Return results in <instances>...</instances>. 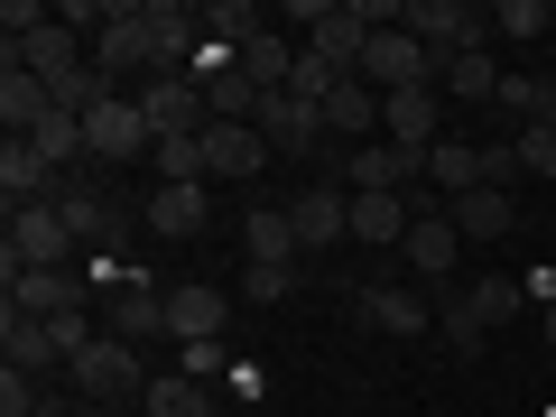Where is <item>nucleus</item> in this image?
I'll return each instance as SVG.
<instances>
[{"instance_id": "nucleus-6", "label": "nucleus", "mask_w": 556, "mask_h": 417, "mask_svg": "<svg viewBox=\"0 0 556 417\" xmlns=\"http://www.w3.org/2000/svg\"><path fill=\"white\" fill-rule=\"evenodd\" d=\"M139 121H149V139H204L214 130V102L195 93V75H159V84H139Z\"/></svg>"}, {"instance_id": "nucleus-3", "label": "nucleus", "mask_w": 556, "mask_h": 417, "mask_svg": "<svg viewBox=\"0 0 556 417\" xmlns=\"http://www.w3.org/2000/svg\"><path fill=\"white\" fill-rule=\"evenodd\" d=\"M298 28H316V38H306V56H325L334 75H353L380 20H371V0H298Z\"/></svg>"}, {"instance_id": "nucleus-20", "label": "nucleus", "mask_w": 556, "mask_h": 417, "mask_svg": "<svg viewBox=\"0 0 556 417\" xmlns=\"http://www.w3.org/2000/svg\"><path fill=\"white\" fill-rule=\"evenodd\" d=\"M362 325H380V334L390 343H408V334H427V325H437V306L417 298V288H362Z\"/></svg>"}, {"instance_id": "nucleus-24", "label": "nucleus", "mask_w": 556, "mask_h": 417, "mask_svg": "<svg viewBox=\"0 0 556 417\" xmlns=\"http://www.w3.org/2000/svg\"><path fill=\"white\" fill-rule=\"evenodd\" d=\"M0 353H10V371H28V380L65 362V353H56V334H47V316H20V306L0 316Z\"/></svg>"}, {"instance_id": "nucleus-32", "label": "nucleus", "mask_w": 556, "mask_h": 417, "mask_svg": "<svg viewBox=\"0 0 556 417\" xmlns=\"http://www.w3.org/2000/svg\"><path fill=\"white\" fill-rule=\"evenodd\" d=\"M427 177L445 186V204L473 195V186H482V149H464V139H437V149H427Z\"/></svg>"}, {"instance_id": "nucleus-31", "label": "nucleus", "mask_w": 556, "mask_h": 417, "mask_svg": "<svg viewBox=\"0 0 556 417\" xmlns=\"http://www.w3.org/2000/svg\"><path fill=\"white\" fill-rule=\"evenodd\" d=\"M241 251H251V260H298V223H288V204H260V214L241 223Z\"/></svg>"}, {"instance_id": "nucleus-36", "label": "nucleus", "mask_w": 556, "mask_h": 417, "mask_svg": "<svg viewBox=\"0 0 556 417\" xmlns=\"http://www.w3.org/2000/svg\"><path fill=\"white\" fill-rule=\"evenodd\" d=\"M204 38H214V47H251L260 38V10H251V0H214V10H204Z\"/></svg>"}, {"instance_id": "nucleus-23", "label": "nucleus", "mask_w": 556, "mask_h": 417, "mask_svg": "<svg viewBox=\"0 0 556 417\" xmlns=\"http://www.w3.org/2000/svg\"><path fill=\"white\" fill-rule=\"evenodd\" d=\"M445 214H455L464 241H501V232L519 223V195H510V186H473V195H455Z\"/></svg>"}, {"instance_id": "nucleus-43", "label": "nucleus", "mask_w": 556, "mask_h": 417, "mask_svg": "<svg viewBox=\"0 0 556 417\" xmlns=\"http://www.w3.org/2000/svg\"><path fill=\"white\" fill-rule=\"evenodd\" d=\"M538 334H547V353H556V306H547V316H538Z\"/></svg>"}, {"instance_id": "nucleus-10", "label": "nucleus", "mask_w": 556, "mask_h": 417, "mask_svg": "<svg viewBox=\"0 0 556 417\" xmlns=\"http://www.w3.org/2000/svg\"><path fill=\"white\" fill-rule=\"evenodd\" d=\"M84 139H93V159H102V167H130V159H149V149H159L130 93H112V102H102V112L84 121Z\"/></svg>"}, {"instance_id": "nucleus-22", "label": "nucleus", "mask_w": 556, "mask_h": 417, "mask_svg": "<svg viewBox=\"0 0 556 417\" xmlns=\"http://www.w3.org/2000/svg\"><path fill=\"white\" fill-rule=\"evenodd\" d=\"M204 223H214V195H204V186H149V232L195 241Z\"/></svg>"}, {"instance_id": "nucleus-11", "label": "nucleus", "mask_w": 556, "mask_h": 417, "mask_svg": "<svg viewBox=\"0 0 556 417\" xmlns=\"http://www.w3.org/2000/svg\"><path fill=\"white\" fill-rule=\"evenodd\" d=\"M380 139H399L408 159H427V149L445 139V93L437 84H427V93H390L380 102Z\"/></svg>"}, {"instance_id": "nucleus-35", "label": "nucleus", "mask_w": 556, "mask_h": 417, "mask_svg": "<svg viewBox=\"0 0 556 417\" xmlns=\"http://www.w3.org/2000/svg\"><path fill=\"white\" fill-rule=\"evenodd\" d=\"M288 288H298V260H241V298L251 306H278Z\"/></svg>"}, {"instance_id": "nucleus-33", "label": "nucleus", "mask_w": 556, "mask_h": 417, "mask_svg": "<svg viewBox=\"0 0 556 417\" xmlns=\"http://www.w3.org/2000/svg\"><path fill=\"white\" fill-rule=\"evenodd\" d=\"M556 28V0H501L492 10V38H519V47H538Z\"/></svg>"}, {"instance_id": "nucleus-25", "label": "nucleus", "mask_w": 556, "mask_h": 417, "mask_svg": "<svg viewBox=\"0 0 556 417\" xmlns=\"http://www.w3.org/2000/svg\"><path fill=\"white\" fill-rule=\"evenodd\" d=\"M139 408H149V417H232L204 380H186V371H159L149 390H139Z\"/></svg>"}, {"instance_id": "nucleus-19", "label": "nucleus", "mask_w": 556, "mask_h": 417, "mask_svg": "<svg viewBox=\"0 0 556 417\" xmlns=\"http://www.w3.org/2000/svg\"><path fill=\"white\" fill-rule=\"evenodd\" d=\"M112 334L121 343L167 334V288H149V278H112Z\"/></svg>"}, {"instance_id": "nucleus-26", "label": "nucleus", "mask_w": 556, "mask_h": 417, "mask_svg": "<svg viewBox=\"0 0 556 417\" xmlns=\"http://www.w3.org/2000/svg\"><path fill=\"white\" fill-rule=\"evenodd\" d=\"M47 112H56V93H47L28 65H0V121H10V139H28Z\"/></svg>"}, {"instance_id": "nucleus-27", "label": "nucleus", "mask_w": 556, "mask_h": 417, "mask_svg": "<svg viewBox=\"0 0 556 417\" xmlns=\"http://www.w3.org/2000/svg\"><path fill=\"white\" fill-rule=\"evenodd\" d=\"M408 204H399V195H353V241H362V251H390V241H408Z\"/></svg>"}, {"instance_id": "nucleus-34", "label": "nucleus", "mask_w": 556, "mask_h": 417, "mask_svg": "<svg viewBox=\"0 0 556 417\" xmlns=\"http://www.w3.org/2000/svg\"><path fill=\"white\" fill-rule=\"evenodd\" d=\"M149 177L159 186H204V139H159L149 149Z\"/></svg>"}, {"instance_id": "nucleus-40", "label": "nucleus", "mask_w": 556, "mask_h": 417, "mask_svg": "<svg viewBox=\"0 0 556 417\" xmlns=\"http://www.w3.org/2000/svg\"><path fill=\"white\" fill-rule=\"evenodd\" d=\"M47 334H56V353L75 362L84 343H93V306H75V316H47Z\"/></svg>"}, {"instance_id": "nucleus-28", "label": "nucleus", "mask_w": 556, "mask_h": 417, "mask_svg": "<svg viewBox=\"0 0 556 417\" xmlns=\"http://www.w3.org/2000/svg\"><path fill=\"white\" fill-rule=\"evenodd\" d=\"M437 93H445V102H501V65H492V47L455 56V65L437 75Z\"/></svg>"}, {"instance_id": "nucleus-7", "label": "nucleus", "mask_w": 556, "mask_h": 417, "mask_svg": "<svg viewBox=\"0 0 556 417\" xmlns=\"http://www.w3.org/2000/svg\"><path fill=\"white\" fill-rule=\"evenodd\" d=\"M260 139H269V159H325V102L306 93H260Z\"/></svg>"}, {"instance_id": "nucleus-15", "label": "nucleus", "mask_w": 556, "mask_h": 417, "mask_svg": "<svg viewBox=\"0 0 556 417\" xmlns=\"http://www.w3.org/2000/svg\"><path fill=\"white\" fill-rule=\"evenodd\" d=\"M10 65H28V75H38L47 93H56V84H75V75H84V38H75L65 20H47L38 38H20V47H10Z\"/></svg>"}, {"instance_id": "nucleus-18", "label": "nucleus", "mask_w": 556, "mask_h": 417, "mask_svg": "<svg viewBox=\"0 0 556 417\" xmlns=\"http://www.w3.org/2000/svg\"><path fill=\"white\" fill-rule=\"evenodd\" d=\"M10 306H20V316H75V306H93V298H84L75 269H20L10 278Z\"/></svg>"}, {"instance_id": "nucleus-5", "label": "nucleus", "mask_w": 556, "mask_h": 417, "mask_svg": "<svg viewBox=\"0 0 556 417\" xmlns=\"http://www.w3.org/2000/svg\"><path fill=\"white\" fill-rule=\"evenodd\" d=\"M0 251H10V278L20 269H75V223L56 214V204H28V214H10V241H0Z\"/></svg>"}, {"instance_id": "nucleus-17", "label": "nucleus", "mask_w": 556, "mask_h": 417, "mask_svg": "<svg viewBox=\"0 0 556 417\" xmlns=\"http://www.w3.org/2000/svg\"><path fill=\"white\" fill-rule=\"evenodd\" d=\"M260 167H269V139L251 121H214L204 130V177H260Z\"/></svg>"}, {"instance_id": "nucleus-29", "label": "nucleus", "mask_w": 556, "mask_h": 417, "mask_svg": "<svg viewBox=\"0 0 556 417\" xmlns=\"http://www.w3.org/2000/svg\"><path fill=\"white\" fill-rule=\"evenodd\" d=\"M241 75H251L260 93H288V75H298V47L278 38V28H260V38L241 47Z\"/></svg>"}, {"instance_id": "nucleus-13", "label": "nucleus", "mask_w": 556, "mask_h": 417, "mask_svg": "<svg viewBox=\"0 0 556 417\" xmlns=\"http://www.w3.org/2000/svg\"><path fill=\"white\" fill-rule=\"evenodd\" d=\"M408 177H427V159H408L399 139H371V149L343 159V195H399Z\"/></svg>"}, {"instance_id": "nucleus-4", "label": "nucleus", "mask_w": 556, "mask_h": 417, "mask_svg": "<svg viewBox=\"0 0 556 417\" xmlns=\"http://www.w3.org/2000/svg\"><path fill=\"white\" fill-rule=\"evenodd\" d=\"M362 84H371L380 102L390 93H427V84H437V56H427V47L408 38V28H371V47H362V65H353Z\"/></svg>"}, {"instance_id": "nucleus-8", "label": "nucleus", "mask_w": 556, "mask_h": 417, "mask_svg": "<svg viewBox=\"0 0 556 417\" xmlns=\"http://www.w3.org/2000/svg\"><path fill=\"white\" fill-rule=\"evenodd\" d=\"M56 204L65 223H75V241H93V251H121V241H130V214H121L112 195H102V186H84V177H56Z\"/></svg>"}, {"instance_id": "nucleus-38", "label": "nucleus", "mask_w": 556, "mask_h": 417, "mask_svg": "<svg viewBox=\"0 0 556 417\" xmlns=\"http://www.w3.org/2000/svg\"><path fill=\"white\" fill-rule=\"evenodd\" d=\"M437 334H445V343H455V353H464V362H473V353H482V325H473V316H464V298H445V306H437Z\"/></svg>"}, {"instance_id": "nucleus-16", "label": "nucleus", "mask_w": 556, "mask_h": 417, "mask_svg": "<svg viewBox=\"0 0 556 417\" xmlns=\"http://www.w3.org/2000/svg\"><path fill=\"white\" fill-rule=\"evenodd\" d=\"M223 316H232V298H223V288H204V278L167 288V343H214Z\"/></svg>"}, {"instance_id": "nucleus-14", "label": "nucleus", "mask_w": 556, "mask_h": 417, "mask_svg": "<svg viewBox=\"0 0 556 417\" xmlns=\"http://www.w3.org/2000/svg\"><path fill=\"white\" fill-rule=\"evenodd\" d=\"M325 139H334V149H371L380 139V93L362 75H343L334 93H325Z\"/></svg>"}, {"instance_id": "nucleus-39", "label": "nucleus", "mask_w": 556, "mask_h": 417, "mask_svg": "<svg viewBox=\"0 0 556 417\" xmlns=\"http://www.w3.org/2000/svg\"><path fill=\"white\" fill-rule=\"evenodd\" d=\"M334 65H325V56H306V47H298V75H288V93H306V102H325V93H334Z\"/></svg>"}, {"instance_id": "nucleus-30", "label": "nucleus", "mask_w": 556, "mask_h": 417, "mask_svg": "<svg viewBox=\"0 0 556 417\" xmlns=\"http://www.w3.org/2000/svg\"><path fill=\"white\" fill-rule=\"evenodd\" d=\"M519 306H529V288H519V278H473V288H464V316H473L482 334H492V325H510Z\"/></svg>"}, {"instance_id": "nucleus-2", "label": "nucleus", "mask_w": 556, "mask_h": 417, "mask_svg": "<svg viewBox=\"0 0 556 417\" xmlns=\"http://www.w3.org/2000/svg\"><path fill=\"white\" fill-rule=\"evenodd\" d=\"M65 380H75V399H93V408H121V399L149 390V371H139V343H121V334H93L75 362H65Z\"/></svg>"}, {"instance_id": "nucleus-12", "label": "nucleus", "mask_w": 556, "mask_h": 417, "mask_svg": "<svg viewBox=\"0 0 556 417\" xmlns=\"http://www.w3.org/2000/svg\"><path fill=\"white\" fill-rule=\"evenodd\" d=\"M288 223H298V251H334V241H353V195L325 177V186H306L288 204Z\"/></svg>"}, {"instance_id": "nucleus-37", "label": "nucleus", "mask_w": 556, "mask_h": 417, "mask_svg": "<svg viewBox=\"0 0 556 417\" xmlns=\"http://www.w3.org/2000/svg\"><path fill=\"white\" fill-rule=\"evenodd\" d=\"M519 177L556 186V121H529V130H519Z\"/></svg>"}, {"instance_id": "nucleus-1", "label": "nucleus", "mask_w": 556, "mask_h": 417, "mask_svg": "<svg viewBox=\"0 0 556 417\" xmlns=\"http://www.w3.org/2000/svg\"><path fill=\"white\" fill-rule=\"evenodd\" d=\"M399 28L437 56V75L473 47H492V10H464V0H399Z\"/></svg>"}, {"instance_id": "nucleus-21", "label": "nucleus", "mask_w": 556, "mask_h": 417, "mask_svg": "<svg viewBox=\"0 0 556 417\" xmlns=\"http://www.w3.org/2000/svg\"><path fill=\"white\" fill-rule=\"evenodd\" d=\"M399 251H408V269H417V278H455V260H464V232H455V214H417Z\"/></svg>"}, {"instance_id": "nucleus-9", "label": "nucleus", "mask_w": 556, "mask_h": 417, "mask_svg": "<svg viewBox=\"0 0 556 417\" xmlns=\"http://www.w3.org/2000/svg\"><path fill=\"white\" fill-rule=\"evenodd\" d=\"M93 75H149V28H139V0H112L93 28Z\"/></svg>"}, {"instance_id": "nucleus-42", "label": "nucleus", "mask_w": 556, "mask_h": 417, "mask_svg": "<svg viewBox=\"0 0 556 417\" xmlns=\"http://www.w3.org/2000/svg\"><path fill=\"white\" fill-rule=\"evenodd\" d=\"M482 186H519V139H492L482 149Z\"/></svg>"}, {"instance_id": "nucleus-41", "label": "nucleus", "mask_w": 556, "mask_h": 417, "mask_svg": "<svg viewBox=\"0 0 556 417\" xmlns=\"http://www.w3.org/2000/svg\"><path fill=\"white\" fill-rule=\"evenodd\" d=\"M177 371L186 380H223V334L214 343H177Z\"/></svg>"}]
</instances>
